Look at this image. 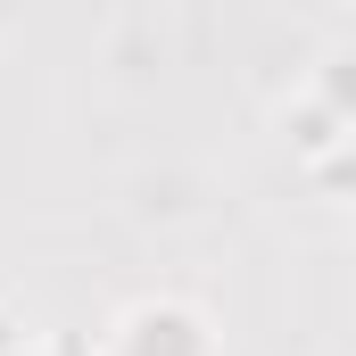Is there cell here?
<instances>
[{
    "mask_svg": "<svg viewBox=\"0 0 356 356\" xmlns=\"http://www.w3.org/2000/svg\"><path fill=\"white\" fill-rule=\"evenodd\" d=\"M307 191H315V199H340V207L356 199V133L340 141V149H323V158L307 166Z\"/></svg>",
    "mask_w": 356,
    "mask_h": 356,
    "instance_id": "4",
    "label": "cell"
},
{
    "mask_svg": "<svg viewBox=\"0 0 356 356\" xmlns=\"http://www.w3.org/2000/svg\"><path fill=\"white\" fill-rule=\"evenodd\" d=\"M273 133H282V149H290L298 166H315L323 149H340V141H348V124H340V116H332V108H323L315 91L282 99V108H273Z\"/></svg>",
    "mask_w": 356,
    "mask_h": 356,
    "instance_id": "2",
    "label": "cell"
},
{
    "mask_svg": "<svg viewBox=\"0 0 356 356\" xmlns=\"http://www.w3.org/2000/svg\"><path fill=\"white\" fill-rule=\"evenodd\" d=\"M25 340H33V323H25V315H17V307L0 298V356H17Z\"/></svg>",
    "mask_w": 356,
    "mask_h": 356,
    "instance_id": "5",
    "label": "cell"
},
{
    "mask_svg": "<svg viewBox=\"0 0 356 356\" xmlns=\"http://www.w3.org/2000/svg\"><path fill=\"white\" fill-rule=\"evenodd\" d=\"M108 356H224V340H216V315L199 298L149 290L108 323Z\"/></svg>",
    "mask_w": 356,
    "mask_h": 356,
    "instance_id": "1",
    "label": "cell"
},
{
    "mask_svg": "<svg viewBox=\"0 0 356 356\" xmlns=\"http://www.w3.org/2000/svg\"><path fill=\"white\" fill-rule=\"evenodd\" d=\"M307 91H315V99H323V108L356 133V50H323V58H315V75H307Z\"/></svg>",
    "mask_w": 356,
    "mask_h": 356,
    "instance_id": "3",
    "label": "cell"
},
{
    "mask_svg": "<svg viewBox=\"0 0 356 356\" xmlns=\"http://www.w3.org/2000/svg\"><path fill=\"white\" fill-rule=\"evenodd\" d=\"M17 356H58V348H50V340H42V332H33V340H25V348H17Z\"/></svg>",
    "mask_w": 356,
    "mask_h": 356,
    "instance_id": "6",
    "label": "cell"
}]
</instances>
